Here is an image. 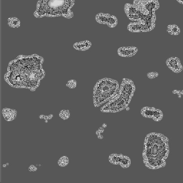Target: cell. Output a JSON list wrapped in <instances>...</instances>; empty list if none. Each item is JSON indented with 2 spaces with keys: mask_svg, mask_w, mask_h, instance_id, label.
<instances>
[{
  "mask_svg": "<svg viewBox=\"0 0 183 183\" xmlns=\"http://www.w3.org/2000/svg\"><path fill=\"white\" fill-rule=\"evenodd\" d=\"M109 160L112 164L119 165L123 169L128 168L131 164L129 157L122 154H112L110 156Z\"/></svg>",
  "mask_w": 183,
  "mask_h": 183,
  "instance_id": "52a82bcc",
  "label": "cell"
},
{
  "mask_svg": "<svg viewBox=\"0 0 183 183\" xmlns=\"http://www.w3.org/2000/svg\"><path fill=\"white\" fill-rule=\"evenodd\" d=\"M70 112L69 110H60L59 113V117L63 120H67L70 117Z\"/></svg>",
  "mask_w": 183,
  "mask_h": 183,
  "instance_id": "ffe728a7",
  "label": "cell"
},
{
  "mask_svg": "<svg viewBox=\"0 0 183 183\" xmlns=\"http://www.w3.org/2000/svg\"><path fill=\"white\" fill-rule=\"evenodd\" d=\"M118 23L117 18L114 15H110L108 18L107 25L110 28H114L117 26Z\"/></svg>",
  "mask_w": 183,
  "mask_h": 183,
  "instance_id": "ac0fdd59",
  "label": "cell"
},
{
  "mask_svg": "<svg viewBox=\"0 0 183 183\" xmlns=\"http://www.w3.org/2000/svg\"><path fill=\"white\" fill-rule=\"evenodd\" d=\"M126 109L127 111H128V110H130V108L129 107H127V108Z\"/></svg>",
  "mask_w": 183,
  "mask_h": 183,
  "instance_id": "f546056e",
  "label": "cell"
},
{
  "mask_svg": "<svg viewBox=\"0 0 183 183\" xmlns=\"http://www.w3.org/2000/svg\"><path fill=\"white\" fill-rule=\"evenodd\" d=\"M158 75V73L156 72H149L147 74V76L150 79L156 78Z\"/></svg>",
  "mask_w": 183,
  "mask_h": 183,
  "instance_id": "7402d4cb",
  "label": "cell"
},
{
  "mask_svg": "<svg viewBox=\"0 0 183 183\" xmlns=\"http://www.w3.org/2000/svg\"><path fill=\"white\" fill-rule=\"evenodd\" d=\"M127 28L128 31L132 33L145 32L144 25L137 22L130 23L128 24Z\"/></svg>",
  "mask_w": 183,
  "mask_h": 183,
  "instance_id": "8fae6325",
  "label": "cell"
},
{
  "mask_svg": "<svg viewBox=\"0 0 183 183\" xmlns=\"http://www.w3.org/2000/svg\"><path fill=\"white\" fill-rule=\"evenodd\" d=\"M102 127L104 128H106L107 127V125L105 123H104L102 125Z\"/></svg>",
  "mask_w": 183,
  "mask_h": 183,
  "instance_id": "f1b7e54d",
  "label": "cell"
},
{
  "mask_svg": "<svg viewBox=\"0 0 183 183\" xmlns=\"http://www.w3.org/2000/svg\"><path fill=\"white\" fill-rule=\"evenodd\" d=\"M28 170L29 172H35L38 170V168L33 164H30L28 168Z\"/></svg>",
  "mask_w": 183,
  "mask_h": 183,
  "instance_id": "603a6c76",
  "label": "cell"
},
{
  "mask_svg": "<svg viewBox=\"0 0 183 183\" xmlns=\"http://www.w3.org/2000/svg\"><path fill=\"white\" fill-rule=\"evenodd\" d=\"M98 137L99 139H102L103 138V136L101 135V134L98 136Z\"/></svg>",
  "mask_w": 183,
  "mask_h": 183,
  "instance_id": "4316f807",
  "label": "cell"
},
{
  "mask_svg": "<svg viewBox=\"0 0 183 183\" xmlns=\"http://www.w3.org/2000/svg\"><path fill=\"white\" fill-rule=\"evenodd\" d=\"M2 114L4 119L7 121H13L16 119L17 111L13 109L4 107L2 110Z\"/></svg>",
  "mask_w": 183,
  "mask_h": 183,
  "instance_id": "30bf717a",
  "label": "cell"
},
{
  "mask_svg": "<svg viewBox=\"0 0 183 183\" xmlns=\"http://www.w3.org/2000/svg\"><path fill=\"white\" fill-rule=\"evenodd\" d=\"M155 109V107H145L142 109L141 114L143 117L152 119Z\"/></svg>",
  "mask_w": 183,
  "mask_h": 183,
  "instance_id": "5bb4252c",
  "label": "cell"
},
{
  "mask_svg": "<svg viewBox=\"0 0 183 183\" xmlns=\"http://www.w3.org/2000/svg\"><path fill=\"white\" fill-rule=\"evenodd\" d=\"M178 3H179L180 4H182L183 5V0H176Z\"/></svg>",
  "mask_w": 183,
  "mask_h": 183,
  "instance_id": "484cf974",
  "label": "cell"
},
{
  "mask_svg": "<svg viewBox=\"0 0 183 183\" xmlns=\"http://www.w3.org/2000/svg\"><path fill=\"white\" fill-rule=\"evenodd\" d=\"M138 51V49L134 46L122 47L117 50V53L119 56L131 57L135 56Z\"/></svg>",
  "mask_w": 183,
  "mask_h": 183,
  "instance_id": "9c48e42d",
  "label": "cell"
},
{
  "mask_svg": "<svg viewBox=\"0 0 183 183\" xmlns=\"http://www.w3.org/2000/svg\"><path fill=\"white\" fill-rule=\"evenodd\" d=\"M119 84L116 80L105 78L98 80L94 87L93 102L97 107L114 98L119 89Z\"/></svg>",
  "mask_w": 183,
  "mask_h": 183,
  "instance_id": "5b68a950",
  "label": "cell"
},
{
  "mask_svg": "<svg viewBox=\"0 0 183 183\" xmlns=\"http://www.w3.org/2000/svg\"><path fill=\"white\" fill-rule=\"evenodd\" d=\"M98 131H99L101 133H103L104 131V128L102 127H100L98 129Z\"/></svg>",
  "mask_w": 183,
  "mask_h": 183,
  "instance_id": "cb8c5ba5",
  "label": "cell"
},
{
  "mask_svg": "<svg viewBox=\"0 0 183 183\" xmlns=\"http://www.w3.org/2000/svg\"><path fill=\"white\" fill-rule=\"evenodd\" d=\"M133 4L145 16L155 13L160 7L158 0H134Z\"/></svg>",
  "mask_w": 183,
  "mask_h": 183,
  "instance_id": "8992f818",
  "label": "cell"
},
{
  "mask_svg": "<svg viewBox=\"0 0 183 183\" xmlns=\"http://www.w3.org/2000/svg\"><path fill=\"white\" fill-rule=\"evenodd\" d=\"M181 94H183V90H182V91H181Z\"/></svg>",
  "mask_w": 183,
  "mask_h": 183,
  "instance_id": "4dcf8cb0",
  "label": "cell"
},
{
  "mask_svg": "<svg viewBox=\"0 0 183 183\" xmlns=\"http://www.w3.org/2000/svg\"><path fill=\"white\" fill-rule=\"evenodd\" d=\"M8 25L12 28H18L20 26L21 22L16 17H10L8 19Z\"/></svg>",
  "mask_w": 183,
  "mask_h": 183,
  "instance_id": "2e32d148",
  "label": "cell"
},
{
  "mask_svg": "<svg viewBox=\"0 0 183 183\" xmlns=\"http://www.w3.org/2000/svg\"><path fill=\"white\" fill-rule=\"evenodd\" d=\"M166 63L169 69L175 73H180L183 70V66L181 64L180 60L178 57H170L167 59Z\"/></svg>",
  "mask_w": 183,
  "mask_h": 183,
  "instance_id": "ba28073f",
  "label": "cell"
},
{
  "mask_svg": "<svg viewBox=\"0 0 183 183\" xmlns=\"http://www.w3.org/2000/svg\"><path fill=\"white\" fill-rule=\"evenodd\" d=\"M136 87L134 82L128 78H124L115 97L101 107L103 112L116 113L126 109L134 96Z\"/></svg>",
  "mask_w": 183,
  "mask_h": 183,
  "instance_id": "277c9868",
  "label": "cell"
},
{
  "mask_svg": "<svg viewBox=\"0 0 183 183\" xmlns=\"http://www.w3.org/2000/svg\"><path fill=\"white\" fill-rule=\"evenodd\" d=\"M48 116V119H52V118L53 117V115L52 114H51L49 115Z\"/></svg>",
  "mask_w": 183,
  "mask_h": 183,
  "instance_id": "d4e9b609",
  "label": "cell"
},
{
  "mask_svg": "<svg viewBox=\"0 0 183 183\" xmlns=\"http://www.w3.org/2000/svg\"><path fill=\"white\" fill-rule=\"evenodd\" d=\"M77 82L76 80H69L66 83V86L70 89H74L76 87Z\"/></svg>",
  "mask_w": 183,
  "mask_h": 183,
  "instance_id": "44dd1931",
  "label": "cell"
},
{
  "mask_svg": "<svg viewBox=\"0 0 183 183\" xmlns=\"http://www.w3.org/2000/svg\"><path fill=\"white\" fill-rule=\"evenodd\" d=\"M163 117L162 111L159 109L156 108L154 111L152 119L156 122H159L162 120Z\"/></svg>",
  "mask_w": 183,
  "mask_h": 183,
  "instance_id": "d6986e66",
  "label": "cell"
},
{
  "mask_svg": "<svg viewBox=\"0 0 183 183\" xmlns=\"http://www.w3.org/2000/svg\"><path fill=\"white\" fill-rule=\"evenodd\" d=\"M96 134L98 136L101 134V133L99 131H97L96 132Z\"/></svg>",
  "mask_w": 183,
  "mask_h": 183,
  "instance_id": "83f0119b",
  "label": "cell"
},
{
  "mask_svg": "<svg viewBox=\"0 0 183 183\" xmlns=\"http://www.w3.org/2000/svg\"><path fill=\"white\" fill-rule=\"evenodd\" d=\"M109 13H99L95 16V20L98 23L101 25H106L108 23V18L110 16Z\"/></svg>",
  "mask_w": 183,
  "mask_h": 183,
  "instance_id": "4fadbf2b",
  "label": "cell"
},
{
  "mask_svg": "<svg viewBox=\"0 0 183 183\" xmlns=\"http://www.w3.org/2000/svg\"><path fill=\"white\" fill-rule=\"evenodd\" d=\"M75 3V0H39L34 15L38 18L63 16L71 19L73 16L71 9Z\"/></svg>",
  "mask_w": 183,
  "mask_h": 183,
  "instance_id": "3957f363",
  "label": "cell"
},
{
  "mask_svg": "<svg viewBox=\"0 0 183 183\" xmlns=\"http://www.w3.org/2000/svg\"><path fill=\"white\" fill-rule=\"evenodd\" d=\"M92 46L91 42L90 41L86 40L76 42L73 45V47L76 50L84 51L88 50Z\"/></svg>",
  "mask_w": 183,
  "mask_h": 183,
  "instance_id": "7c38bea8",
  "label": "cell"
},
{
  "mask_svg": "<svg viewBox=\"0 0 183 183\" xmlns=\"http://www.w3.org/2000/svg\"><path fill=\"white\" fill-rule=\"evenodd\" d=\"M167 32L172 36H178L180 33L181 30L178 25H172L168 26Z\"/></svg>",
  "mask_w": 183,
  "mask_h": 183,
  "instance_id": "9a60e30c",
  "label": "cell"
},
{
  "mask_svg": "<svg viewBox=\"0 0 183 183\" xmlns=\"http://www.w3.org/2000/svg\"><path fill=\"white\" fill-rule=\"evenodd\" d=\"M169 154V139L162 134L151 133L145 138L143 162L151 169L164 167Z\"/></svg>",
  "mask_w": 183,
  "mask_h": 183,
  "instance_id": "7a4b0ae2",
  "label": "cell"
},
{
  "mask_svg": "<svg viewBox=\"0 0 183 183\" xmlns=\"http://www.w3.org/2000/svg\"><path fill=\"white\" fill-rule=\"evenodd\" d=\"M44 61L43 57L36 54L19 56L9 63L5 81L13 87L35 91L45 76L42 68Z\"/></svg>",
  "mask_w": 183,
  "mask_h": 183,
  "instance_id": "6da1fadb",
  "label": "cell"
},
{
  "mask_svg": "<svg viewBox=\"0 0 183 183\" xmlns=\"http://www.w3.org/2000/svg\"><path fill=\"white\" fill-rule=\"evenodd\" d=\"M69 157L66 155L61 156L58 158L57 164L59 167H64L69 164Z\"/></svg>",
  "mask_w": 183,
  "mask_h": 183,
  "instance_id": "e0dca14e",
  "label": "cell"
}]
</instances>
